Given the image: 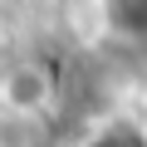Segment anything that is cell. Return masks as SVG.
Here are the masks:
<instances>
[{"label":"cell","instance_id":"3957f363","mask_svg":"<svg viewBox=\"0 0 147 147\" xmlns=\"http://www.w3.org/2000/svg\"><path fill=\"white\" fill-rule=\"evenodd\" d=\"M79 147H147V127L132 123V118H113V123H103L98 132H88Z\"/></svg>","mask_w":147,"mask_h":147},{"label":"cell","instance_id":"6da1fadb","mask_svg":"<svg viewBox=\"0 0 147 147\" xmlns=\"http://www.w3.org/2000/svg\"><path fill=\"white\" fill-rule=\"evenodd\" d=\"M54 103V74L39 59H20L0 74V108L10 118H39Z\"/></svg>","mask_w":147,"mask_h":147},{"label":"cell","instance_id":"7a4b0ae2","mask_svg":"<svg viewBox=\"0 0 147 147\" xmlns=\"http://www.w3.org/2000/svg\"><path fill=\"white\" fill-rule=\"evenodd\" d=\"M103 25L118 39L147 49V0H103Z\"/></svg>","mask_w":147,"mask_h":147}]
</instances>
